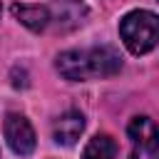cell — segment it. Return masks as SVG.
<instances>
[{"label":"cell","instance_id":"cell-1","mask_svg":"<svg viewBox=\"0 0 159 159\" xmlns=\"http://www.w3.org/2000/svg\"><path fill=\"white\" fill-rule=\"evenodd\" d=\"M119 35L132 55H147L157 45V15L152 10H132L119 22Z\"/></svg>","mask_w":159,"mask_h":159},{"label":"cell","instance_id":"cell-2","mask_svg":"<svg viewBox=\"0 0 159 159\" xmlns=\"http://www.w3.org/2000/svg\"><path fill=\"white\" fill-rule=\"evenodd\" d=\"M132 139L129 159H159V134L149 117H134L127 127Z\"/></svg>","mask_w":159,"mask_h":159},{"label":"cell","instance_id":"cell-3","mask_svg":"<svg viewBox=\"0 0 159 159\" xmlns=\"http://www.w3.org/2000/svg\"><path fill=\"white\" fill-rule=\"evenodd\" d=\"M2 132H5V139H7V147L20 154V157H30L35 152V129L32 124L27 122L25 114H17V112H10L2 122Z\"/></svg>","mask_w":159,"mask_h":159},{"label":"cell","instance_id":"cell-4","mask_svg":"<svg viewBox=\"0 0 159 159\" xmlns=\"http://www.w3.org/2000/svg\"><path fill=\"white\" fill-rule=\"evenodd\" d=\"M87 55H89V77H112L122 70V57L109 45L92 47L87 50Z\"/></svg>","mask_w":159,"mask_h":159},{"label":"cell","instance_id":"cell-5","mask_svg":"<svg viewBox=\"0 0 159 159\" xmlns=\"http://www.w3.org/2000/svg\"><path fill=\"white\" fill-rule=\"evenodd\" d=\"M57 72L70 82L89 80V55L87 50H67L57 57Z\"/></svg>","mask_w":159,"mask_h":159},{"label":"cell","instance_id":"cell-6","mask_svg":"<svg viewBox=\"0 0 159 159\" xmlns=\"http://www.w3.org/2000/svg\"><path fill=\"white\" fill-rule=\"evenodd\" d=\"M87 17V7L82 0H55L50 10V20L60 25V30H75Z\"/></svg>","mask_w":159,"mask_h":159},{"label":"cell","instance_id":"cell-7","mask_svg":"<svg viewBox=\"0 0 159 159\" xmlns=\"http://www.w3.org/2000/svg\"><path fill=\"white\" fill-rule=\"evenodd\" d=\"M82 129H84V117H82V112L67 109L62 117H57V122H55V127H52V137H55L57 144L70 147V144H75V142L80 139Z\"/></svg>","mask_w":159,"mask_h":159},{"label":"cell","instance_id":"cell-8","mask_svg":"<svg viewBox=\"0 0 159 159\" xmlns=\"http://www.w3.org/2000/svg\"><path fill=\"white\" fill-rule=\"evenodd\" d=\"M12 15L35 32H40L50 25V7H45V5H12Z\"/></svg>","mask_w":159,"mask_h":159},{"label":"cell","instance_id":"cell-9","mask_svg":"<svg viewBox=\"0 0 159 159\" xmlns=\"http://www.w3.org/2000/svg\"><path fill=\"white\" fill-rule=\"evenodd\" d=\"M117 157V144L109 134H97L87 142L82 159H114Z\"/></svg>","mask_w":159,"mask_h":159}]
</instances>
